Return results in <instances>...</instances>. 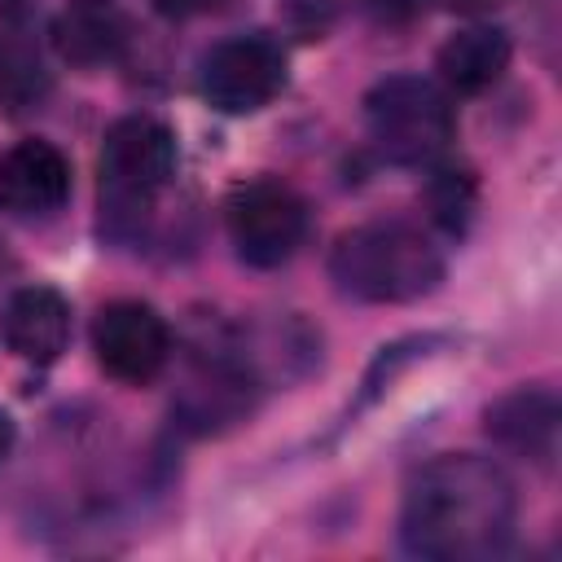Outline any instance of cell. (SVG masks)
I'll return each mask as SVG.
<instances>
[{
    "mask_svg": "<svg viewBox=\"0 0 562 562\" xmlns=\"http://www.w3.org/2000/svg\"><path fill=\"white\" fill-rule=\"evenodd\" d=\"M514 514L518 496L509 474L487 457L452 452L413 474L404 492L400 536L417 558L474 562L509 544Z\"/></svg>",
    "mask_w": 562,
    "mask_h": 562,
    "instance_id": "obj_1",
    "label": "cell"
},
{
    "mask_svg": "<svg viewBox=\"0 0 562 562\" xmlns=\"http://www.w3.org/2000/svg\"><path fill=\"white\" fill-rule=\"evenodd\" d=\"M329 277L360 303H413L443 281V255L422 228L373 220L334 241Z\"/></svg>",
    "mask_w": 562,
    "mask_h": 562,
    "instance_id": "obj_2",
    "label": "cell"
},
{
    "mask_svg": "<svg viewBox=\"0 0 562 562\" xmlns=\"http://www.w3.org/2000/svg\"><path fill=\"white\" fill-rule=\"evenodd\" d=\"M176 136L149 114H127L105 132L101 145V211L114 233L123 220L140 224L149 198L176 176Z\"/></svg>",
    "mask_w": 562,
    "mask_h": 562,
    "instance_id": "obj_3",
    "label": "cell"
},
{
    "mask_svg": "<svg viewBox=\"0 0 562 562\" xmlns=\"http://www.w3.org/2000/svg\"><path fill=\"white\" fill-rule=\"evenodd\" d=\"M364 119L382 158L404 167H422L439 158L452 140V105L422 75H391L378 88H369Z\"/></svg>",
    "mask_w": 562,
    "mask_h": 562,
    "instance_id": "obj_4",
    "label": "cell"
},
{
    "mask_svg": "<svg viewBox=\"0 0 562 562\" xmlns=\"http://www.w3.org/2000/svg\"><path fill=\"white\" fill-rule=\"evenodd\" d=\"M228 237L250 268L285 263L307 233L303 198L281 180H246L228 193Z\"/></svg>",
    "mask_w": 562,
    "mask_h": 562,
    "instance_id": "obj_5",
    "label": "cell"
},
{
    "mask_svg": "<svg viewBox=\"0 0 562 562\" xmlns=\"http://www.w3.org/2000/svg\"><path fill=\"white\" fill-rule=\"evenodd\" d=\"M202 97L220 114H255L285 88V53L268 35H237L202 57Z\"/></svg>",
    "mask_w": 562,
    "mask_h": 562,
    "instance_id": "obj_6",
    "label": "cell"
},
{
    "mask_svg": "<svg viewBox=\"0 0 562 562\" xmlns=\"http://www.w3.org/2000/svg\"><path fill=\"white\" fill-rule=\"evenodd\" d=\"M92 351H97V364L114 382L140 386V382H149L167 364L171 334H167V321L149 303L119 299V303H105L97 312V321H92Z\"/></svg>",
    "mask_w": 562,
    "mask_h": 562,
    "instance_id": "obj_7",
    "label": "cell"
},
{
    "mask_svg": "<svg viewBox=\"0 0 562 562\" xmlns=\"http://www.w3.org/2000/svg\"><path fill=\"white\" fill-rule=\"evenodd\" d=\"M70 198V162L57 145L31 136L0 158V211L18 220H44Z\"/></svg>",
    "mask_w": 562,
    "mask_h": 562,
    "instance_id": "obj_8",
    "label": "cell"
},
{
    "mask_svg": "<svg viewBox=\"0 0 562 562\" xmlns=\"http://www.w3.org/2000/svg\"><path fill=\"white\" fill-rule=\"evenodd\" d=\"M483 430L496 448L527 457L536 465H549L558 452V430H562L558 395L549 386H518V391L487 404Z\"/></svg>",
    "mask_w": 562,
    "mask_h": 562,
    "instance_id": "obj_9",
    "label": "cell"
},
{
    "mask_svg": "<svg viewBox=\"0 0 562 562\" xmlns=\"http://www.w3.org/2000/svg\"><path fill=\"white\" fill-rule=\"evenodd\" d=\"M53 48L75 70H101L123 57L127 48V18L114 0H70L53 26Z\"/></svg>",
    "mask_w": 562,
    "mask_h": 562,
    "instance_id": "obj_10",
    "label": "cell"
},
{
    "mask_svg": "<svg viewBox=\"0 0 562 562\" xmlns=\"http://www.w3.org/2000/svg\"><path fill=\"white\" fill-rule=\"evenodd\" d=\"M0 329L13 356L31 364H53L70 342V303L53 285H22L9 299Z\"/></svg>",
    "mask_w": 562,
    "mask_h": 562,
    "instance_id": "obj_11",
    "label": "cell"
},
{
    "mask_svg": "<svg viewBox=\"0 0 562 562\" xmlns=\"http://www.w3.org/2000/svg\"><path fill=\"white\" fill-rule=\"evenodd\" d=\"M509 66V35L501 26H465L439 48V75L457 92L492 88Z\"/></svg>",
    "mask_w": 562,
    "mask_h": 562,
    "instance_id": "obj_12",
    "label": "cell"
},
{
    "mask_svg": "<svg viewBox=\"0 0 562 562\" xmlns=\"http://www.w3.org/2000/svg\"><path fill=\"white\" fill-rule=\"evenodd\" d=\"M422 202H426L430 224L457 237V233H465L470 220H474V206H479V180H474L465 167H439V171H430Z\"/></svg>",
    "mask_w": 562,
    "mask_h": 562,
    "instance_id": "obj_13",
    "label": "cell"
},
{
    "mask_svg": "<svg viewBox=\"0 0 562 562\" xmlns=\"http://www.w3.org/2000/svg\"><path fill=\"white\" fill-rule=\"evenodd\" d=\"M378 22H413L426 13V0H369Z\"/></svg>",
    "mask_w": 562,
    "mask_h": 562,
    "instance_id": "obj_14",
    "label": "cell"
},
{
    "mask_svg": "<svg viewBox=\"0 0 562 562\" xmlns=\"http://www.w3.org/2000/svg\"><path fill=\"white\" fill-rule=\"evenodd\" d=\"M215 0H154V9L162 13V18H198V13H206Z\"/></svg>",
    "mask_w": 562,
    "mask_h": 562,
    "instance_id": "obj_15",
    "label": "cell"
},
{
    "mask_svg": "<svg viewBox=\"0 0 562 562\" xmlns=\"http://www.w3.org/2000/svg\"><path fill=\"white\" fill-rule=\"evenodd\" d=\"M496 4H505V0H452V9H461V13H487Z\"/></svg>",
    "mask_w": 562,
    "mask_h": 562,
    "instance_id": "obj_16",
    "label": "cell"
},
{
    "mask_svg": "<svg viewBox=\"0 0 562 562\" xmlns=\"http://www.w3.org/2000/svg\"><path fill=\"white\" fill-rule=\"evenodd\" d=\"M9 448H13V422L0 413V461L9 457Z\"/></svg>",
    "mask_w": 562,
    "mask_h": 562,
    "instance_id": "obj_17",
    "label": "cell"
}]
</instances>
